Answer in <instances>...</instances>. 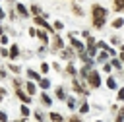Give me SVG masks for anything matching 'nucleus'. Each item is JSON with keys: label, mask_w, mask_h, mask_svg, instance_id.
Wrapping results in <instances>:
<instances>
[{"label": "nucleus", "mask_w": 124, "mask_h": 122, "mask_svg": "<svg viewBox=\"0 0 124 122\" xmlns=\"http://www.w3.org/2000/svg\"><path fill=\"white\" fill-rule=\"evenodd\" d=\"M50 118H52L54 122H60V120H62V116H60V114H56V112H52V114H50Z\"/></svg>", "instance_id": "nucleus-13"}, {"label": "nucleus", "mask_w": 124, "mask_h": 122, "mask_svg": "<svg viewBox=\"0 0 124 122\" xmlns=\"http://www.w3.org/2000/svg\"><path fill=\"white\" fill-rule=\"evenodd\" d=\"M27 91H29V93H35V85H33V83H27Z\"/></svg>", "instance_id": "nucleus-16"}, {"label": "nucleus", "mask_w": 124, "mask_h": 122, "mask_svg": "<svg viewBox=\"0 0 124 122\" xmlns=\"http://www.w3.org/2000/svg\"><path fill=\"white\" fill-rule=\"evenodd\" d=\"M0 120H2V122H6V114H4V112H0Z\"/></svg>", "instance_id": "nucleus-21"}, {"label": "nucleus", "mask_w": 124, "mask_h": 122, "mask_svg": "<svg viewBox=\"0 0 124 122\" xmlns=\"http://www.w3.org/2000/svg\"><path fill=\"white\" fill-rule=\"evenodd\" d=\"M70 41H72V45H74V46H76V48H78V50H83V46H81V43H79V41H76V39H74V37H72V39H70Z\"/></svg>", "instance_id": "nucleus-8"}, {"label": "nucleus", "mask_w": 124, "mask_h": 122, "mask_svg": "<svg viewBox=\"0 0 124 122\" xmlns=\"http://www.w3.org/2000/svg\"><path fill=\"white\" fill-rule=\"evenodd\" d=\"M54 46H56V48H60V46H62V41H60V37H54Z\"/></svg>", "instance_id": "nucleus-14"}, {"label": "nucleus", "mask_w": 124, "mask_h": 122, "mask_svg": "<svg viewBox=\"0 0 124 122\" xmlns=\"http://www.w3.org/2000/svg\"><path fill=\"white\" fill-rule=\"evenodd\" d=\"M91 19H93V27L101 29L107 21V8H103L99 4H93L91 6Z\"/></svg>", "instance_id": "nucleus-1"}, {"label": "nucleus", "mask_w": 124, "mask_h": 122, "mask_svg": "<svg viewBox=\"0 0 124 122\" xmlns=\"http://www.w3.org/2000/svg\"><path fill=\"white\" fill-rule=\"evenodd\" d=\"M31 14H33V15H39V14H41V8H39V6H31Z\"/></svg>", "instance_id": "nucleus-10"}, {"label": "nucleus", "mask_w": 124, "mask_h": 122, "mask_svg": "<svg viewBox=\"0 0 124 122\" xmlns=\"http://www.w3.org/2000/svg\"><path fill=\"white\" fill-rule=\"evenodd\" d=\"M114 10L116 12H124V0H114Z\"/></svg>", "instance_id": "nucleus-5"}, {"label": "nucleus", "mask_w": 124, "mask_h": 122, "mask_svg": "<svg viewBox=\"0 0 124 122\" xmlns=\"http://www.w3.org/2000/svg\"><path fill=\"white\" fill-rule=\"evenodd\" d=\"M21 114L27 116V114H29V108H27V107H21Z\"/></svg>", "instance_id": "nucleus-17"}, {"label": "nucleus", "mask_w": 124, "mask_h": 122, "mask_svg": "<svg viewBox=\"0 0 124 122\" xmlns=\"http://www.w3.org/2000/svg\"><path fill=\"white\" fill-rule=\"evenodd\" d=\"M17 12H19V14H21V15H23V17H25V15H27V10H25V8H23V6H21V4H17Z\"/></svg>", "instance_id": "nucleus-9"}, {"label": "nucleus", "mask_w": 124, "mask_h": 122, "mask_svg": "<svg viewBox=\"0 0 124 122\" xmlns=\"http://www.w3.org/2000/svg\"><path fill=\"white\" fill-rule=\"evenodd\" d=\"M122 25H124V19H122V17H116V19L112 21V27H116V29L122 27Z\"/></svg>", "instance_id": "nucleus-6"}, {"label": "nucleus", "mask_w": 124, "mask_h": 122, "mask_svg": "<svg viewBox=\"0 0 124 122\" xmlns=\"http://www.w3.org/2000/svg\"><path fill=\"white\" fill-rule=\"evenodd\" d=\"M107 85H108L110 89H114V87H116V83H114V79H112V77H108V79H107Z\"/></svg>", "instance_id": "nucleus-12"}, {"label": "nucleus", "mask_w": 124, "mask_h": 122, "mask_svg": "<svg viewBox=\"0 0 124 122\" xmlns=\"http://www.w3.org/2000/svg\"><path fill=\"white\" fill-rule=\"evenodd\" d=\"M54 29H62V21H56L54 23Z\"/></svg>", "instance_id": "nucleus-20"}, {"label": "nucleus", "mask_w": 124, "mask_h": 122, "mask_svg": "<svg viewBox=\"0 0 124 122\" xmlns=\"http://www.w3.org/2000/svg\"><path fill=\"white\" fill-rule=\"evenodd\" d=\"M35 23H37V25H41V27H45L46 31H50V29H52V27H50V25H48V23H46L41 15H35Z\"/></svg>", "instance_id": "nucleus-3"}, {"label": "nucleus", "mask_w": 124, "mask_h": 122, "mask_svg": "<svg viewBox=\"0 0 124 122\" xmlns=\"http://www.w3.org/2000/svg\"><path fill=\"white\" fill-rule=\"evenodd\" d=\"M87 79H89V83L93 85V87H99L101 83H99V74L97 72H89L87 74Z\"/></svg>", "instance_id": "nucleus-2"}, {"label": "nucleus", "mask_w": 124, "mask_h": 122, "mask_svg": "<svg viewBox=\"0 0 124 122\" xmlns=\"http://www.w3.org/2000/svg\"><path fill=\"white\" fill-rule=\"evenodd\" d=\"M48 85H50V81H48V79H41V87H43V89H46Z\"/></svg>", "instance_id": "nucleus-15"}, {"label": "nucleus", "mask_w": 124, "mask_h": 122, "mask_svg": "<svg viewBox=\"0 0 124 122\" xmlns=\"http://www.w3.org/2000/svg\"><path fill=\"white\" fill-rule=\"evenodd\" d=\"M118 101H124V89L118 91Z\"/></svg>", "instance_id": "nucleus-18"}, {"label": "nucleus", "mask_w": 124, "mask_h": 122, "mask_svg": "<svg viewBox=\"0 0 124 122\" xmlns=\"http://www.w3.org/2000/svg\"><path fill=\"white\" fill-rule=\"evenodd\" d=\"M70 122H79V120H78V118H72V120H70Z\"/></svg>", "instance_id": "nucleus-23"}, {"label": "nucleus", "mask_w": 124, "mask_h": 122, "mask_svg": "<svg viewBox=\"0 0 124 122\" xmlns=\"http://www.w3.org/2000/svg\"><path fill=\"white\" fill-rule=\"evenodd\" d=\"M29 77H33V79H37V77H39V76H37V74H35V72H33V70H29Z\"/></svg>", "instance_id": "nucleus-19"}, {"label": "nucleus", "mask_w": 124, "mask_h": 122, "mask_svg": "<svg viewBox=\"0 0 124 122\" xmlns=\"http://www.w3.org/2000/svg\"><path fill=\"white\" fill-rule=\"evenodd\" d=\"M35 35H37V37H39L43 43H46V41H48V37H46V31H43V29H41V31H35Z\"/></svg>", "instance_id": "nucleus-4"}, {"label": "nucleus", "mask_w": 124, "mask_h": 122, "mask_svg": "<svg viewBox=\"0 0 124 122\" xmlns=\"http://www.w3.org/2000/svg\"><path fill=\"white\" fill-rule=\"evenodd\" d=\"M2 17H4V10L0 8V19H2Z\"/></svg>", "instance_id": "nucleus-22"}, {"label": "nucleus", "mask_w": 124, "mask_h": 122, "mask_svg": "<svg viewBox=\"0 0 124 122\" xmlns=\"http://www.w3.org/2000/svg\"><path fill=\"white\" fill-rule=\"evenodd\" d=\"M41 99H43V103H45V105H50V97H48L46 93H43V95H41Z\"/></svg>", "instance_id": "nucleus-11"}, {"label": "nucleus", "mask_w": 124, "mask_h": 122, "mask_svg": "<svg viewBox=\"0 0 124 122\" xmlns=\"http://www.w3.org/2000/svg\"><path fill=\"white\" fill-rule=\"evenodd\" d=\"M17 54H19V48H17V46H16V45H14V46H12V48H10V56H12V58H16V56H17Z\"/></svg>", "instance_id": "nucleus-7"}]
</instances>
